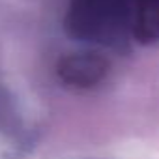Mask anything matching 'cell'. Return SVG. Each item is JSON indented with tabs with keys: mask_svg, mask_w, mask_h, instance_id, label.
<instances>
[{
	"mask_svg": "<svg viewBox=\"0 0 159 159\" xmlns=\"http://www.w3.org/2000/svg\"><path fill=\"white\" fill-rule=\"evenodd\" d=\"M107 60L98 52H77L60 60L58 75L64 83L79 88L98 84L107 75Z\"/></svg>",
	"mask_w": 159,
	"mask_h": 159,
	"instance_id": "obj_2",
	"label": "cell"
},
{
	"mask_svg": "<svg viewBox=\"0 0 159 159\" xmlns=\"http://www.w3.org/2000/svg\"><path fill=\"white\" fill-rule=\"evenodd\" d=\"M135 0H69L67 28L75 38L112 41L131 30Z\"/></svg>",
	"mask_w": 159,
	"mask_h": 159,
	"instance_id": "obj_1",
	"label": "cell"
},
{
	"mask_svg": "<svg viewBox=\"0 0 159 159\" xmlns=\"http://www.w3.org/2000/svg\"><path fill=\"white\" fill-rule=\"evenodd\" d=\"M129 34L140 43L159 41V0H135Z\"/></svg>",
	"mask_w": 159,
	"mask_h": 159,
	"instance_id": "obj_3",
	"label": "cell"
}]
</instances>
